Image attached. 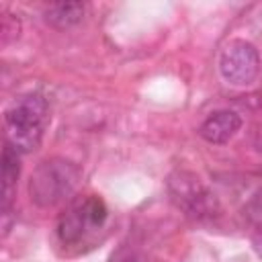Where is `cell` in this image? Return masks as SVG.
<instances>
[{"mask_svg":"<svg viewBox=\"0 0 262 262\" xmlns=\"http://www.w3.org/2000/svg\"><path fill=\"white\" fill-rule=\"evenodd\" d=\"M18 174H20V154L10 143H4V149H2V215H4V221L10 215Z\"/></svg>","mask_w":262,"mask_h":262,"instance_id":"obj_7","label":"cell"},{"mask_svg":"<svg viewBox=\"0 0 262 262\" xmlns=\"http://www.w3.org/2000/svg\"><path fill=\"white\" fill-rule=\"evenodd\" d=\"M108 217L104 201L96 194L74 199L57 219V237L63 246L80 244L90 233L98 231Z\"/></svg>","mask_w":262,"mask_h":262,"instance_id":"obj_3","label":"cell"},{"mask_svg":"<svg viewBox=\"0 0 262 262\" xmlns=\"http://www.w3.org/2000/svg\"><path fill=\"white\" fill-rule=\"evenodd\" d=\"M80 168L66 158L43 160L29 180V194L37 207L49 209L66 201L78 186Z\"/></svg>","mask_w":262,"mask_h":262,"instance_id":"obj_2","label":"cell"},{"mask_svg":"<svg viewBox=\"0 0 262 262\" xmlns=\"http://www.w3.org/2000/svg\"><path fill=\"white\" fill-rule=\"evenodd\" d=\"M219 72L223 80L233 86H250L260 74L258 49L244 39L227 43L219 57Z\"/></svg>","mask_w":262,"mask_h":262,"instance_id":"obj_5","label":"cell"},{"mask_svg":"<svg viewBox=\"0 0 262 262\" xmlns=\"http://www.w3.org/2000/svg\"><path fill=\"white\" fill-rule=\"evenodd\" d=\"M258 231H260V237L256 239V248L260 250V254H262V223H260V227H258Z\"/></svg>","mask_w":262,"mask_h":262,"instance_id":"obj_9","label":"cell"},{"mask_svg":"<svg viewBox=\"0 0 262 262\" xmlns=\"http://www.w3.org/2000/svg\"><path fill=\"white\" fill-rule=\"evenodd\" d=\"M242 127V117L235 111L223 108V111H215L211 113L199 127V135L213 145H221L227 143Z\"/></svg>","mask_w":262,"mask_h":262,"instance_id":"obj_6","label":"cell"},{"mask_svg":"<svg viewBox=\"0 0 262 262\" xmlns=\"http://www.w3.org/2000/svg\"><path fill=\"white\" fill-rule=\"evenodd\" d=\"M47 123H49L47 98L39 92L23 94L4 113L6 143H10L18 154H31L41 145Z\"/></svg>","mask_w":262,"mask_h":262,"instance_id":"obj_1","label":"cell"},{"mask_svg":"<svg viewBox=\"0 0 262 262\" xmlns=\"http://www.w3.org/2000/svg\"><path fill=\"white\" fill-rule=\"evenodd\" d=\"M86 4L82 2H53L43 10V18L53 29H70L84 18Z\"/></svg>","mask_w":262,"mask_h":262,"instance_id":"obj_8","label":"cell"},{"mask_svg":"<svg viewBox=\"0 0 262 262\" xmlns=\"http://www.w3.org/2000/svg\"><path fill=\"white\" fill-rule=\"evenodd\" d=\"M168 190L172 201L190 217L194 219H205V217H213L217 211V201L215 194H211L201 180L194 174L188 172H176L174 176H170L168 182Z\"/></svg>","mask_w":262,"mask_h":262,"instance_id":"obj_4","label":"cell"}]
</instances>
